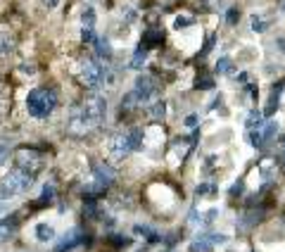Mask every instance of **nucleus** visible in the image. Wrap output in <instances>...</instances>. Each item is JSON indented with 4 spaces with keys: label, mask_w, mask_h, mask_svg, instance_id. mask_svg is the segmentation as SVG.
Listing matches in <instances>:
<instances>
[{
    "label": "nucleus",
    "mask_w": 285,
    "mask_h": 252,
    "mask_svg": "<svg viewBox=\"0 0 285 252\" xmlns=\"http://www.w3.org/2000/svg\"><path fill=\"white\" fill-rule=\"evenodd\" d=\"M55 107H57V93H55V88H48V86L34 88L27 98L29 114L36 117V119H45V117H50L53 112H55Z\"/></svg>",
    "instance_id": "f257e3e1"
},
{
    "label": "nucleus",
    "mask_w": 285,
    "mask_h": 252,
    "mask_svg": "<svg viewBox=\"0 0 285 252\" xmlns=\"http://www.w3.org/2000/svg\"><path fill=\"white\" fill-rule=\"evenodd\" d=\"M34 184V174L27 169H21V167H14L5 178H3V184H0V198H12V195H19V193H27Z\"/></svg>",
    "instance_id": "f03ea898"
},
{
    "label": "nucleus",
    "mask_w": 285,
    "mask_h": 252,
    "mask_svg": "<svg viewBox=\"0 0 285 252\" xmlns=\"http://www.w3.org/2000/svg\"><path fill=\"white\" fill-rule=\"evenodd\" d=\"M81 107H84V112L93 119L95 126H100V124L105 122V117H107V100H105L100 93H91V96L81 102Z\"/></svg>",
    "instance_id": "7ed1b4c3"
},
{
    "label": "nucleus",
    "mask_w": 285,
    "mask_h": 252,
    "mask_svg": "<svg viewBox=\"0 0 285 252\" xmlns=\"http://www.w3.org/2000/svg\"><path fill=\"white\" fill-rule=\"evenodd\" d=\"M93 129H97L95 124H93V119L86 114L81 105H76L69 114V131L74 136H86V133H91Z\"/></svg>",
    "instance_id": "20e7f679"
},
{
    "label": "nucleus",
    "mask_w": 285,
    "mask_h": 252,
    "mask_svg": "<svg viewBox=\"0 0 285 252\" xmlns=\"http://www.w3.org/2000/svg\"><path fill=\"white\" fill-rule=\"evenodd\" d=\"M81 79H84L86 83V88H100L105 81V69L97 64V62L93 60H86L84 62V67H81Z\"/></svg>",
    "instance_id": "39448f33"
},
{
    "label": "nucleus",
    "mask_w": 285,
    "mask_h": 252,
    "mask_svg": "<svg viewBox=\"0 0 285 252\" xmlns=\"http://www.w3.org/2000/svg\"><path fill=\"white\" fill-rule=\"evenodd\" d=\"M84 243L88 245V243H91V238H88V236H86L81 228H71V231L67 233V236H64L60 243H57L53 252H69V250H74V247L84 245Z\"/></svg>",
    "instance_id": "423d86ee"
},
{
    "label": "nucleus",
    "mask_w": 285,
    "mask_h": 252,
    "mask_svg": "<svg viewBox=\"0 0 285 252\" xmlns=\"http://www.w3.org/2000/svg\"><path fill=\"white\" fill-rule=\"evenodd\" d=\"M43 162V157L41 152H36V150H29V148H21V150H17V167H21V169H27L29 167L31 169H38Z\"/></svg>",
    "instance_id": "0eeeda50"
},
{
    "label": "nucleus",
    "mask_w": 285,
    "mask_h": 252,
    "mask_svg": "<svg viewBox=\"0 0 285 252\" xmlns=\"http://www.w3.org/2000/svg\"><path fill=\"white\" fill-rule=\"evenodd\" d=\"M110 152L117 159H121V157H126L128 152H131V143H128V133H117V136L110 138Z\"/></svg>",
    "instance_id": "6e6552de"
},
{
    "label": "nucleus",
    "mask_w": 285,
    "mask_h": 252,
    "mask_svg": "<svg viewBox=\"0 0 285 252\" xmlns=\"http://www.w3.org/2000/svg\"><path fill=\"white\" fill-rule=\"evenodd\" d=\"M93 176H95V181H100L105 188H110V186L114 184L117 174H114V169L107 167V164H95V167H93Z\"/></svg>",
    "instance_id": "1a4fd4ad"
},
{
    "label": "nucleus",
    "mask_w": 285,
    "mask_h": 252,
    "mask_svg": "<svg viewBox=\"0 0 285 252\" xmlns=\"http://www.w3.org/2000/svg\"><path fill=\"white\" fill-rule=\"evenodd\" d=\"M136 90H138L140 96L145 98V102L150 100V96L154 93V79L147 74H140L138 79H136Z\"/></svg>",
    "instance_id": "9d476101"
},
{
    "label": "nucleus",
    "mask_w": 285,
    "mask_h": 252,
    "mask_svg": "<svg viewBox=\"0 0 285 252\" xmlns=\"http://www.w3.org/2000/svg\"><path fill=\"white\" fill-rule=\"evenodd\" d=\"M271 17L264 12H254L252 14V31L254 34H264V31H269V27H271Z\"/></svg>",
    "instance_id": "9b49d317"
},
{
    "label": "nucleus",
    "mask_w": 285,
    "mask_h": 252,
    "mask_svg": "<svg viewBox=\"0 0 285 252\" xmlns=\"http://www.w3.org/2000/svg\"><path fill=\"white\" fill-rule=\"evenodd\" d=\"M133 231L138 233V236H143V238L150 243V245H154V243H160V233L154 231V228H150L147 224H136L133 226Z\"/></svg>",
    "instance_id": "f8f14e48"
},
{
    "label": "nucleus",
    "mask_w": 285,
    "mask_h": 252,
    "mask_svg": "<svg viewBox=\"0 0 285 252\" xmlns=\"http://www.w3.org/2000/svg\"><path fill=\"white\" fill-rule=\"evenodd\" d=\"M143 102H145V98H143L138 90L133 88L131 93H126V96L121 98V109H133L136 105H143Z\"/></svg>",
    "instance_id": "ddd939ff"
},
{
    "label": "nucleus",
    "mask_w": 285,
    "mask_h": 252,
    "mask_svg": "<svg viewBox=\"0 0 285 252\" xmlns=\"http://www.w3.org/2000/svg\"><path fill=\"white\" fill-rule=\"evenodd\" d=\"M214 250V243L209 236H200V238H195L190 243V252H212Z\"/></svg>",
    "instance_id": "4468645a"
},
{
    "label": "nucleus",
    "mask_w": 285,
    "mask_h": 252,
    "mask_svg": "<svg viewBox=\"0 0 285 252\" xmlns=\"http://www.w3.org/2000/svg\"><path fill=\"white\" fill-rule=\"evenodd\" d=\"M245 126H247V131H262V129H264V117H262V112L252 109L250 114H247V122H245Z\"/></svg>",
    "instance_id": "2eb2a0df"
},
{
    "label": "nucleus",
    "mask_w": 285,
    "mask_h": 252,
    "mask_svg": "<svg viewBox=\"0 0 285 252\" xmlns=\"http://www.w3.org/2000/svg\"><path fill=\"white\" fill-rule=\"evenodd\" d=\"M145 60H147V45H143V43H140V48L133 53L131 62H128V67H131V69H140L143 64H145Z\"/></svg>",
    "instance_id": "dca6fc26"
},
{
    "label": "nucleus",
    "mask_w": 285,
    "mask_h": 252,
    "mask_svg": "<svg viewBox=\"0 0 285 252\" xmlns=\"http://www.w3.org/2000/svg\"><path fill=\"white\" fill-rule=\"evenodd\" d=\"M36 238L43 240V243H50V240H55V228L48 224H38L36 226Z\"/></svg>",
    "instance_id": "f3484780"
},
{
    "label": "nucleus",
    "mask_w": 285,
    "mask_h": 252,
    "mask_svg": "<svg viewBox=\"0 0 285 252\" xmlns=\"http://www.w3.org/2000/svg\"><path fill=\"white\" fill-rule=\"evenodd\" d=\"M12 233H14V224L10 219H3L0 221V243H7V240L12 238Z\"/></svg>",
    "instance_id": "a211bd4d"
},
{
    "label": "nucleus",
    "mask_w": 285,
    "mask_h": 252,
    "mask_svg": "<svg viewBox=\"0 0 285 252\" xmlns=\"http://www.w3.org/2000/svg\"><path fill=\"white\" fill-rule=\"evenodd\" d=\"M233 72V60L230 57H219L216 60V74H230Z\"/></svg>",
    "instance_id": "6ab92c4d"
},
{
    "label": "nucleus",
    "mask_w": 285,
    "mask_h": 252,
    "mask_svg": "<svg viewBox=\"0 0 285 252\" xmlns=\"http://www.w3.org/2000/svg\"><path fill=\"white\" fill-rule=\"evenodd\" d=\"M128 143H131V150H140V145H143V131L140 129L128 131Z\"/></svg>",
    "instance_id": "aec40b11"
},
{
    "label": "nucleus",
    "mask_w": 285,
    "mask_h": 252,
    "mask_svg": "<svg viewBox=\"0 0 285 252\" xmlns=\"http://www.w3.org/2000/svg\"><path fill=\"white\" fill-rule=\"evenodd\" d=\"M162 38H164V34H162L160 29H150V31H145V41H143V45H154V43H160Z\"/></svg>",
    "instance_id": "412c9836"
},
{
    "label": "nucleus",
    "mask_w": 285,
    "mask_h": 252,
    "mask_svg": "<svg viewBox=\"0 0 285 252\" xmlns=\"http://www.w3.org/2000/svg\"><path fill=\"white\" fill-rule=\"evenodd\" d=\"M262 133H264V141H271V138L278 133V122H276V119L266 122V124H264V129H262Z\"/></svg>",
    "instance_id": "4be33fe9"
},
{
    "label": "nucleus",
    "mask_w": 285,
    "mask_h": 252,
    "mask_svg": "<svg viewBox=\"0 0 285 252\" xmlns=\"http://www.w3.org/2000/svg\"><path fill=\"white\" fill-rule=\"evenodd\" d=\"M259 219H262V212H250V214H247V217L243 219V224H240V231H247L250 226L257 224Z\"/></svg>",
    "instance_id": "5701e85b"
},
{
    "label": "nucleus",
    "mask_w": 285,
    "mask_h": 252,
    "mask_svg": "<svg viewBox=\"0 0 285 252\" xmlns=\"http://www.w3.org/2000/svg\"><path fill=\"white\" fill-rule=\"evenodd\" d=\"M53 195H55V186H53V184H45V186H43L41 198H38V204L50 202V200H53Z\"/></svg>",
    "instance_id": "b1692460"
},
{
    "label": "nucleus",
    "mask_w": 285,
    "mask_h": 252,
    "mask_svg": "<svg viewBox=\"0 0 285 252\" xmlns=\"http://www.w3.org/2000/svg\"><path fill=\"white\" fill-rule=\"evenodd\" d=\"M150 114H152L154 119H164V114H167V102H164V100L157 102V105L150 109Z\"/></svg>",
    "instance_id": "393cba45"
},
{
    "label": "nucleus",
    "mask_w": 285,
    "mask_h": 252,
    "mask_svg": "<svg viewBox=\"0 0 285 252\" xmlns=\"http://www.w3.org/2000/svg\"><path fill=\"white\" fill-rule=\"evenodd\" d=\"M95 45H97V53L100 55H105V57H112V50H110V41L107 38H100V41H95Z\"/></svg>",
    "instance_id": "a878e982"
},
{
    "label": "nucleus",
    "mask_w": 285,
    "mask_h": 252,
    "mask_svg": "<svg viewBox=\"0 0 285 252\" xmlns=\"http://www.w3.org/2000/svg\"><path fill=\"white\" fill-rule=\"evenodd\" d=\"M81 19H84L86 27H93V24H95V12H93V7H86L84 14H81Z\"/></svg>",
    "instance_id": "bb28decb"
},
{
    "label": "nucleus",
    "mask_w": 285,
    "mask_h": 252,
    "mask_svg": "<svg viewBox=\"0 0 285 252\" xmlns=\"http://www.w3.org/2000/svg\"><path fill=\"white\" fill-rule=\"evenodd\" d=\"M81 38H84L86 43H95V34H93V27H84V31H81Z\"/></svg>",
    "instance_id": "cd10ccee"
},
{
    "label": "nucleus",
    "mask_w": 285,
    "mask_h": 252,
    "mask_svg": "<svg viewBox=\"0 0 285 252\" xmlns=\"http://www.w3.org/2000/svg\"><path fill=\"white\" fill-rule=\"evenodd\" d=\"M238 19H240V10H238V7H230L228 14H226V21H228V24H236Z\"/></svg>",
    "instance_id": "c85d7f7f"
},
{
    "label": "nucleus",
    "mask_w": 285,
    "mask_h": 252,
    "mask_svg": "<svg viewBox=\"0 0 285 252\" xmlns=\"http://www.w3.org/2000/svg\"><path fill=\"white\" fill-rule=\"evenodd\" d=\"M112 243L117 247H126L128 243H131V238H126V236H112Z\"/></svg>",
    "instance_id": "c756f323"
},
{
    "label": "nucleus",
    "mask_w": 285,
    "mask_h": 252,
    "mask_svg": "<svg viewBox=\"0 0 285 252\" xmlns=\"http://www.w3.org/2000/svg\"><path fill=\"white\" fill-rule=\"evenodd\" d=\"M209 238H212V243H214V247L216 245H223V243H226V236H223V233H209Z\"/></svg>",
    "instance_id": "7c9ffc66"
},
{
    "label": "nucleus",
    "mask_w": 285,
    "mask_h": 252,
    "mask_svg": "<svg viewBox=\"0 0 285 252\" xmlns=\"http://www.w3.org/2000/svg\"><path fill=\"white\" fill-rule=\"evenodd\" d=\"M190 24H193V17H176V29L190 27Z\"/></svg>",
    "instance_id": "2f4dec72"
},
{
    "label": "nucleus",
    "mask_w": 285,
    "mask_h": 252,
    "mask_svg": "<svg viewBox=\"0 0 285 252\" xmlns=\"http://www.w3.org/2000/svg\"><path fill=\"white\" fill-rule=\"evenodd\" d=\"M195 124H197V114H188V117H186V126H188V129H195Z\"/></svg>",
    "instance_id": "473e14b6"
},
{
    "label": "nucleus",
    "mask_w": 285,
    "mask_h": 252,
    "mask_svg": "<svg viewBox=\"0 0 285 252\" xmlns=\"http://www.w3.org/2000/svg\"><path fill=\"white\" fill-rule=\"evenodd\" d=\"M197 86H204V88H214V81H212V79H200V81H197Z\"/></svg>",
    "instance_id": "72a5a7b5"
},
{
    "label": "nucleus",
    "mask_w": 285,
    "mask_h": 252,
    "mask_svg": "<svg viewBox=\"0 0 285 252\" xmlns=\"http://www.w3.org/2000/svg\"><path fill=\"white\" fill-rule=\"evenodd\" d=\"M209 191H212V186H207V184L197 186V195H204V193H209Z\"/></svg>",
    "instance_id": "f704fd0d"
},
{
    "label": "nucleus",
    "mask_w": 285,
    "mask_h": 252,
    "mask_svg": "<svg viewBox=\"0 0 285 252\" xmlns=\"http://www.w3.org/2000/svg\"><path fill=\"white\" fill-rule=\"evenodd\" d=\"M243 188H245V186H243V181H238V186H233V188H230V195H236V193H240Z\"/></svg>",
    "instance_id": "c9c22d12"
},
{
    "label": "nucleus",
    "mask_w": 285,
    "mask_h": 252,
    "mask_svg": "<svg viewBox=\"0 0 285 252\" xmlns=\"http://www.w3.org/2000/svg\"><path fill=\"white\" fill-rule=\"evenodd\" d=\"M21 72H24V74H29V76H31V74H34V72H36V69L31 67V64H29V67H27V64H24V67H21Z\"/></svg>",
    "instance_id": "e433bc0d"
},
{
    "label": "nucleus",
    "mask_w": 285,
    "mask_h": 252,
    "mask_svg": "<svg viewBox=\"0 0 285 252\" xmlns=\"http://www.w3.org/2000/svg\"><path fill=\"white\" fill-rule=\"evenodd\" d=\"M5 159H7V150H5V148H3V145H0V164L5 162Z\"/></svg>",
    "instance_id": "4c0bfd02"
},
{
    "label": "nucleus",
    "mask_w": 285,
    "mask_h": 252,
    "mask_svg": "<svg viewBox=\"0 0 285 252\" xmlns=\"http://www.w3.org/2000/svg\"><path fill=\"white\" fill-rule=\"evenodd\" d=\"M280 157L285 159V136H280Z\"/></svg>",
    "instance_id": "58836bf2"
},
{
    "label": "nucleus",
    "mask_w": 285,
    "mask_h": 252,
    "mask_svg": "<svg viewBox=\"0 0 285 252\" xmlns=\"http://www.w3.org/2000/svg\"><path fill=\"white\" fill-rule=\"evenodd\" d=\"M280 10H283V12H285V0H283V3H280Z\"/></svg>",
    "instance_id": "ea45409f"
}]
</instances>
